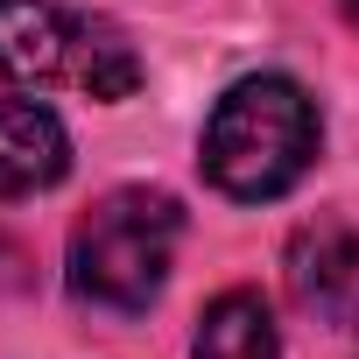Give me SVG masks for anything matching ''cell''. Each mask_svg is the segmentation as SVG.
<instances>
[{"instance_id":"cell-7","label":"cell","mask_w":359,"mask_h":359,"mask_svg":"<svg viewBox=\"0 0 359 359\" xmlns=\"http://www.w3.org/2000/svg\"><path fill=\"white\" fill-rule=\"evenodd\" d=\"M338 8H345V22H352V29H359V0H338Z\"/></svg>"},{"instance_id":"cell-3","label":"cell","mask_w":359,"mask_h":359,"mask_svg":"<svg viewBox=\"0 0 359 359\" xmlns=\"http://www.w3.org/2000/svg\"><path fill=\"white\" fill-rule=\"evenodd\" d=\"M0 78L78 85L92 99H127L141 85V57L99 15L57 8V0H0Z\"/></svg>"},{"instance_id":"cell-2","label":"cell","mask_w":359,"mask_h":359,"mask_svg":"<svg viewBox=\"0 0 359 359\" xmlns=\"http://www.w3.org/2000/svg\"><path fill=\"white\" fill-rule=\"evenodd\" d=\"M184 212L169 191H106L78 226H71V289L99 310H148L162 289Z\"/></svg>"},{"instance_id":"cell-1","label":"cell","mask_w":359,"mask_h":359,"mask_svg":"<svg viewBox=\"0 0 359 359\" xmlns=\"http://www.w3.org/2000/svg\"><path fill=\"white\" fill-rule=\"evenodd\" d=\"M317 162V106L296 78H240L205 120V176L240 198H282Z\"/></svg>"},{"instance_id":"cell-4","label":"cell","mask_w":359,"mask_h":359,"mask_svg":"<svg viewBox=\"0 0 359 359\" xmlns=\"http://www.w3.org/2000/svg\"><path fill=\"white\" fill-rule=\"evenodd\" d=\"M282 275H289V296L303 317H317L331 331H359V226L352 219L296 226Z\"/></svg>"},{"instance_id":"cell-5","label":"cell","mask_w":359,"mask_h":359,"mask_svg":"<svg viewBox=\"0 0 359 359\" xmlns=\"http://www.w3.org/2000/svg\"><path fill=\"white\" fill-rule=\"evenodd\" d=\"M64 169H71L64 120L36 99H0V198L50 191Z\"/></svg>"},{"instance_id":"cell-6","label":"cell","mask_w":359,"mask_h":359,"mask_svg":"<svg viewBox=\"0 0 359 359\" xmlns=\"http://www.w3.org/2000/svg\"><path fill=\"white\" fill-rule=\"evenodd\" d=\"M198 359H282V331L254 289H226L198 317Z\"/></svg>"}]
</instances>
